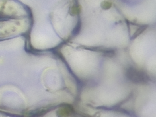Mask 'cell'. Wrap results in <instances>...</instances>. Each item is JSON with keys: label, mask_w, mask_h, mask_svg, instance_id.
Wrapping results in <instances>:
<instances>
[{"label": "cell", "mask_w": 156, "mask_h": 117, "mask_svg": "<svg viewBox=\"0 0 156 117\" xmlns=\"http://www.w3.org/2000/svg\"><path fill=\"white\" fill-rule=\"evenodd\" d=\"M148 27V26L147 25H144L141 26L134 33L131 38V40H133L139 36L140 34L144 32Z\"/></svg>", "instance_id": "obj_2"}, {"label": "cell", "mask_w": 156, "mask_h": 117, "mask_svg": "<svg viewBox=\"0 0 156 117\" xmlns=\"http://www.w3.org/2000/svg\"><path fill=\"white\" fill-rule=\"evenodd\" d=\"M126 76L130 80L136 83H146L149 80L148 77L145 73L133 67H130L127 69Z\"/></svg>", "instance_id": "obj_1"}, {"label": "cell", "mask_w": 156, "mask_h": 117, "mask_svg": "<svg viewBox=\"0 0 156 117\" xmlns=\"http://www.w3.org/2000/svg\"><path fill=\"white\" fill-rule=\"evenodd\" d=\"M112 5V4L111 2L107 1L102 2L101 4V8L104 10L110 9Z\"/></svg>", "instance_id": "obj_3"}]
</instances>
